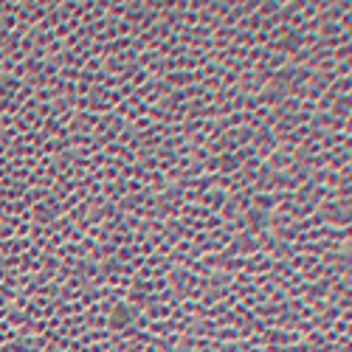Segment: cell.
Wrapping results in <instances>:
<instances>
[{
	"label": "cell",
	"instance_id": "6da1fadb",
	"mask_svg": "<svg viewBox=\"0 0 352 352\" xmlns=\"http://www.w3.org/2000/svg\"><path fill=\"white\" fill-rule=\"evenodd\" d=\"M135 316H138V307H133V304H115L113 313L107 316V327L113 330V333H122L124 327H130V324L135 321Z\"/></svg>",
	"mask_w": 352,
	"mask_h": 352
},
{
	"label": "cell",
	"instance_id": "7a4b0ae2",
	"mask_svg": "<svg viewBox=\"0 0 352 352\" xmlns=\"http://www.w3.org/2000/svg\"><path fill=\"white\" fill-rule=\"evenodd\" d=\"M273 206H279V200H276V194H268V192H259L251 197V209H256V212H271Z\"/></svg>",
	"mask_w": 352,
	"mask_h": 352
},
{
	"label": "cell",
	"instance_id": "3957f363",
	"mask_svg": "<svg viewBox=\"0 0 352 352\" xmlns=\"http://www.w3.org/2000/svg\"><path fill=\"white\" fill-rule=\"evenodd\" d=\"M228 200V194L225 192H212V194H206V197H200V206H206L209 212H220V209H223V203Z\"/></svg>",
	"mask_w": 352,
	"mask_h": 352
},
{
	"label": "cell",
	"instance_id": "277c9868",
	"mask_svg": "<svg viewBox=\"0 0 352 352\" xmlns=\"http://www.w3.org/2000/svg\"><path fill=\"white\" fill-rule=\"evenodd\" d=\"M287 164H293V155L290 152H271V161H268V169H287Z\"/></svg>",
	"mask_w": 352,
	"mask_h": 352
},
{
	"label": "cell",
	"instance_id": "5b68a950",
	"mask_svg": "<svg viewBox=\"0 0 352 352\" xmlns=\"http://www.w3.org/2000/svg\"><path fill=\"white\" fill-rule=\"evenodd\" d=\"M256 17H265V14H279L282 12V6H285V3H276V0H271V3H256Z\"/></svg>",
	"mask_w": 352,
	"mask_h": 352
},
{
	"label": "cell",
	"instance_id": "8992f818",
	"mask_svg": "<svg viewBox=\"0 0 352 352\" xmlns=\"http://www.w3.org/2000/svg\"><path fill=\"white\" fill-rule=\"evenodd\" d=\"M169 310H172V304H166V307H150L146 310V321H150V318H169Z\"/></svg>",
	"mask_w": 352,
	"mask_h": 352
},
{
	"label": "cell",
	"instance_id": "52a82bcc",
	"mask_svg": "<svg viewBox=\"0 0 352 352\" xmlns=\"http://www.w3.org/2000/svg\"><path fill=\"white\" fill-rule=\"evenodd\" d=\"M310 265H316V256H293L287 268L293 271V268H310Z\"/></svg>",
	"mask_w": 352,
	"mask_h": 352
},
{
	"label": "cell",
	"instance_id": "ba28073f",
	"mask_svg": "<svg viewBox=\"0 0 352 352\" xmlns=\"http://www.w3.org/2000/svg\"><path fill=\"white\" fill-rule=\"evenodd\" d=\"M330 34H346V31L341 28L338 23H330V25H324V28H321V40H324V37H330Z\"/></svg>",
	"mask_w": 352,
	"mask_h": 352
},
{
	"label": "cell",
	"instance_id": "9c48e42d",
	"mask_svg": "<svg viewBox=\"0 0 352 352\" xmlns=\"http://www.w3.org/2000/svg\"><path fill=\"white\" fill-rule=\"evenodd\" d=\"M220 296H223V290H214V293H212V290H209V293H206V296H203V304H214V302H217V299H220Z\"/></svg>",
	"mask_w": 352,
	"mask_h": 352
},
{
	"label": "cell",
	"instance_id": "30bf717a",
	"mask_svg": "<svg viewBox=\"0 0 352 352\" xmlns=\"http://www.w3.org/2000/svg\"><path fill=\"white\" fill-rule=\"evenodd\" d=\"M133 254H138V248H122V251H119V254H115V256H119V262H122V259H130V256H133Z\"/></svg>",
	"mask_w": 352,
	"mask_h": 352
},
{
	"label": "cell",
	"instance_id": "8fae6325",
	"mask_svg": "<svg viewBox=\"0 0 352 352\" xmlns=\"http://www.w3.org/2000/svg\"><path fill=\"white\" fill-rule=\"evenodd\" d=\"M223 338H240V333L237 330H223V333H217V341H223Z\"/></svg>",
	"mask_w": 352,
	"mask_h": 352
},
{
	"label": "cell",
	"instance_id": "7c38bea8",
	"mask_svg": "<svg viewBox=\"0 0 352 352\" xmlns=\"http://www.w3.org/2000/svg\"><path fill=\"white\" fill-rule=\"evenodd\" d=\"M194 158H200V161H206V158H209V150H197V152H194Z\"/></svg>",
	"mask_w": 352,
	"mask_h": 352
},
{
	"label": "cell",
	"instance_id": "4fadbf2b",
	"mask_svg": "<svg viewBox=\"0 0 352 352\" xmlns=\"http://www.w3.org/2000/svg\"><path fill=\"white\" fill-rule=\"evenodd\" d=\"M146 124H150V119H138V122H135V130H144Z\"/></svg>",
	"mask_w": 352,
	"mask_h": 352
}]
</instances>
